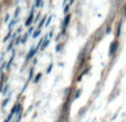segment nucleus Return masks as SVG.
I'll use <instances>...</instances> for the list:
<instances>
[{
    "label": "nucleus",
    "instance_id": "39448f33",
    "mask_svg": "<svg viewBox=\"0 0 126 122\" xmlns=\"http://www.w3.org/2000/svg\"><path fill=\"white\" fill-rule=\"evenodd\" d=\"M69 20H70V16H67V17H66V19L64 20V26H66V24H67V22H69Z\"/></svg>",
    "mask_w": 126,
    "mask_h": 122
},
{
    "label": "nucleus",
    "instance_id": "f03ea898",
    "mask_svg": "<svg viewBox=\"0 0 126 122\" xmlns=\"http://www.w3.org/2000/svg\"><path fill=\"white\" fill-rule=\"evenodd\" d=\"M35 51H37V49H33V48L31 49V50H30V53H29V55H28V57H27V59H28V60L30 59V58L32 57V56L35 53Z\"/></svg>",
    "mask_w": 126,
    "mask_h": 122
},
{
    "label": "nucleus",
    "instance_id": "f8f14e48",
    "mask_svg": "<svg viewBox=\"0 0 126 122\" xmlns=\"http://www.w3.org/2000/svg\"><path fill=\"white\" fill-rule=\"evenodd\" d=\"M19 42H20V37H19V38H18V39H17V40H16V44H18V43H19Z\"/></svg>",
    "mask_w": 126,
    "mask_h": 122
},
{
    "label": "nucleus",
    "instance_id": "7ed1b4c3",
    "mask_svg": "<svg viewBox=\"0 0 126 122\" xmlns=\"http://www.w3.org/2000/svg\"><path fill=\"white\" fill-rule=\"evenodd\" d=\"M31 21H32V12H31L30 17L28 18V20H27V21H26V26H29V24L31 23Z\"/></svg>",
    "mask_w": 126,
    "mask_h": 122
},
{
    "label": "nucleus",
    "instance_id": "9b49d317",
    "mask_svg": "<svg viewBox=\"0 0 126 122\" xmlns=\"http://www.w3.org/2000/svg\"><path fill=\"white\" fill-rule=\"evenodd\" d=\"M9 17H10V16H9V15H7V16H6V19H4V22H8Z\"/></svg>",
    "mask_w": 126,
    "mask_h": 122
},
{
    "label": "nucleus",
    "instance_id": "f257e3e1",
    "mask_svg": "<svg viewBox=\"0 0 126 122\" xmlns=\"http://www.w3.org/2000/svg\"><path fill=\"white\" fill-rule=\"evenodd\" d=\"M116 49H117V42L114 41L113 43L111 44V48H110V53H111V55H113V53L116 51Z\"/></svg>",
    "mask_w": 126,
    "mask_h": 122
},
{
    "label": "nucleus",
    "instance_id": "0eeeda50",
    "mask_svg": "<svg viewBox=\"0 0 126 122\" xmlns=\"http://www.w3.org/2000/svg\"><path fill=\"white\" fill-rule=\"evenodd\" d=\"M19 10H20V9H19V8H17V10L15 11V18H17V17H18V13H19Z\"/></svg>",
    "mask_w": 126,
    "mask_h": 122
},
{
    "label": "nucleus",
    "instance_id": "1a4fd4ad",
    "mask_svg": "<svg viewBox=\"0 0 126 122\" xmlns=\"http://www.w3.org/2000/svg\"><path fill=\"white\" fill-rule=\"evenodd\" d=\"M8 101H9V98H8V99H6V100L3 101V103H2V107H4V105H6V103L8 102Z\"/></svg>",
    "mask_w": 126,
    "mask_h": 122
},
{
    "label": "nucleus",
    "instance_id": "423d86ee",
    "mask_svg": "<svg viewBox=\"0 0 126 122\" xmlns=\"http://www.w3.org/2000/svg\"><path fill=\"white\" fill-rule=\"evenodd\" d=\"M27 39H28V35H26L23 38H22V43H24V42L27 41Z\"/></svg>",
    "mask_w": 126,
    "mask_h": 122
},
{
    "label": "nucleus",
    "instance_id": "20e7f679",
    "mask_svg": "<svg viewBox=\"0 0 126 122\" xmlns=\"http://www.w3.org/2000/svg\"><path fill=\"white\" fill-rule=\"evenodd\" d=\"M39 35H40V30H37V31L34 32V35H33V38H37Z\"/></svg>",
    "mask_w": 126,
    "mask_h": 122
},
{
    "label": "nucleus",
    "instance_id": "6e6552de",
    "mask_svg": "<svg viewBox=\"0 0 126 122\" xmlns=\"http://www.w3.org/2000/svg\"><path fill=\"white\" fill-rule=\"evenodd\" d=\"M44 21H46V18H43V20H42V21H41V22H40V26H39V27H42V26H43Z\"/></svg>",
    "mask_w": 126,
    "mask_h": 122
},
{
    "label": "nucleus",
    "instance_id": "9d476101",
    "mask_svg": "<svg viewBox=\"0 0 126 122\" xmlns=\"http://www.w3.org/2000/svg\"><path fill=\"white\" fill-rule=\"evenodd\" d=\"M9 38H10V33H8V36H7V37H6V38H4V39H3V41H7V40L9 39Z\"/></svg>",
    "mask_w": 126,
    "mask_h": 122
},
{
    "label": "nucleus",
    "instance_id": "ddd939ff",
    "mask_svg": "<svg viewBox=\"0 0 126 122\" xmlns=\"http://www.w3.org/2000/svg\"><path fill=\"white\" fill-rule=\"evenodd\" d=\"M40 76H41V74H38V76H37V78H35V82H37V81H38V80H39Z\"/></svg>",
    "mask_w": 126,
    "mask_h": 122
}]
</instances>
